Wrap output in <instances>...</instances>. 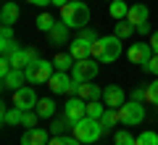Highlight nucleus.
Returning a JSON list of instances; mask_svg holds the SVG:
<instances>
[{
  "mask_svg": "<svg viewBox=\"0 0 158 145\" xmlns=\"http://www.w3.org/2000/svg\"><path fill=\"white\" fill-rule=\"evenodd\" d=\"M106 103L100 106V100H87V116H92V119H100L103 113H106Z\"/></svg>",
  "mask_w": 158,
  "mask_h": 145,
  "instance_id": "28",
  "label": "nucleus"
},
{
  "mask_svg": "<svg viewBox=\"0 0 158 145\" xmlns=\"http://www.w3.org/2000/svg\"><path fill=\"white\" fill-rule=\"evenodd\" d=\"M148 42H150L153 53H156V56H158V32H153V34H150V40H148Z\"/></svg>",
  "mask_w": 158,
  "mask_h": 145,
  "instance_id": "37",
  "label": "nucleus"
},
{
  "mask_svg": "<svg viewBox=\"0 0 158 145\" xmlns=\"http://www.w3.org/2000/svg\"><path fill=\"white\" fill-rule=\"evenodd\" d=\"M79 98L82 100H100V95H103V90L98 87V84H92V82H82L79 84Z\"/></svg>",
  "mask_w": 158,
  "mask_h": 145,
  "instance_id": "18",
  "label": "nucleus"
},
{
  "mask_svg": "<svg viewBox=\"0 0 158 145\" xmlns=\"http://www.w3.org/2000/svg\"><path fill=\"white\" fill-rule=\"evenodd\" d=\"M74 63H77V58H74L71 53H56V58H53L56 71H71Z\"/></svg>",
  "mask_w": 158,
  "mask_h": 145,
  "instance_id": "21",
  "label": "nucleus"
},
{
  "mask_svg": "<svg viewBox=\"0 0 158 145\" xmlns=\"http://www.w3.org/2000/svg\"><path fill=\"white\" fill-rule=\"evenodd\" d=\"M145 100L150 106H158V77H156V82H150L145 87Z\"/></svg>",
  "mask_w": 158,
  "mask_h": 145,
  "instance_id": "30",
  "label": "nucleus"
},
{
  "mask_svg": "<svg viewBox=\"0 0 158 145\" xmlns=\"http://www.w3.org/2000/svg\"><path fill=\"white\" fill-rule=\"evenodd\" d=\"M142 71H148V74H153V77H158V56H156V53H153V58L145 63V66H142Z\"/></svg>",
  "mask_w": 158,
  "mask_h": 145,
  "instance_id": "34",
  "label": "nucleus"
},
{
  "mask_svg": "<svg viewBox=\"0 0 158 145\" xmlns=\"http://www.w3.org/2000/svg\"><path fill=\"white\" fill-rule=\"evenodd\" d=\"M66 3H69V0H53V6H58V8H63Z\"/></svg>",
  "mask_w": 158,
  "mask_h": 145,
  "instance_id": "41",
  "label": "nucleus"
},
{
  "mask_svg": "<svg viewBox=\"0 0 158 145\" xmlns=\"http://www.w3.org/2000/svg\"><path fill=\"white\" fill-rule=\"evenodd\" d=\"M118 119H121V124H127V127L142 124V119H145V106H142V100H127L124 106L118 108Z\"/></svg>",
  "mask_w": 158,
  "mask_h": 145,
  "instance_id": "5",
  "label": "nucleus"
},
{
  "mask_svg": "<svg viewBox=\"0 0 158 145\" xmlns=\"http://www.w3.org/2000/svg\"><path fill=\"white\" fill-rule=\"evenodd\" d=\"M48 143H50V137H48L45 129H40V127L27 129L21 134V145H48Z\"/></svg>",
  "mask_w": 158,
  "mask_h": 145,
  "instance_id": "15",
  "label": "nucleus"
},
{
  "mask_svg": "<svg viewBox=\"0 0 158 145\" xmlns=\"http://www.w3.org/2000/svg\"><path fill=\"white\" fill-rule=\"evenodd\" d=\"M69 53H71L77 61H85V58H92V42H87L85 37H77L69 42Z\"/></svg>",
  "mask_w": 158,
  "mask_h": 145,
  "instance_id": "12",
  "label": "nucleus"
},
{
  "mask_svg": "<svg viewBox=\"0 0 158 145\" xmlns=\"http://www.w3.org/2000/svg\"><path fill=\"white\" fill-rule=\"evenodd\" d=\"M127 58H129L132 63H140V66H145L148 61L153 58V48H150V42H132L129 45V50H127Z\"/></svg>",
  "mask_w": 158,
  "mask_h": 145,
  "instance_id": "9",
  "label": "nucleus"
},
{
  "mask_svg": "<svg viewBox=\"0 0 158 145\" xmlns=\"http://www.w3.org/2000/svg\"><path fill=\"white\" fill-rule=\"evenodd\" d=\"M103 103H106L108 108H121L127 103V95L124 90H121V84H108L106 90H103Z\"/></svg>",
  "mask_w": 158,
  "mask_h": 145,
  "instance_id": "11",
  "label": "nucleus"
},
{
  "mask_svg": "<svg viewBox=\"0 0 158 145\" xmlns=\"http://www.w3.org/2000/svg\"><path fill=\"white\" fill-rule=\"evenodd\" d=\"M27 56H29V63H34V61H37V50H34V48H27Z\"/></svg>",
  "mask_w": 158,
  "mask_h": 145,
  "instance_id": "38",
  "label": "nucleus"
},
{
  "mask_svg": "<svg viewBox=\"0 0 158 145\" xmlns=\"http://www.w3.org/2000/svg\"><path fill=\"white\" fill-rule=\"evenodd\" d=\"M8 61H11L13 69H27L29 66V56H27V48H13L11 53H8Z\"/></svg>",
  "mask_w": 158,
  "mask_h": 145,
  "instance_id": "17",
  "label": "nucleus"
},
{
  "mask_svg": "<svg viewBox=\"0 0 158 145\" xmlns=\"http://www.w3.org/2000/svg\"><path fill=\"white\" fill-rule=\"evenodd\" d=\"M71 134H74V137H77L82 145H92V143H98V140L106 134V129H103L100 119L85 116L82 122H77V124L71 127Z\"/></svg>",
  "mask_w": 158,
  "mask_h": 145,
  "instance_id": "3",
  "label": "nucleus"
},
{
  "mask_svg": "<svg viewBox=\"0 0 158 145\" xmlns=\"http://www.w3.org/2000/svg\"><path fill=\"white\" fill-rule=\"evenodd\" d=\"M11 69H13V66H11V61H8V56H3V58H0V79L6 77Z\"/></svg>",
  "mask_w": 158,
  "mask_h": 145,
  "instance_id": "35",
  "label": "nucleus"
},
{
  "mask_svg": "<svg viewBox=\"0 0 158 145\" xmlns=\"http://www.w3.org/2000/svg\"><path fill=\"white\" fill-rule=\"evenodd\" d=\"M71 127H74V124L66 119V113H61L58 119H53V124H50V132H53V134H66V129H71Z\"/></svg>",
  "mask_w": 158,
  "mask_h": 145,
  "instance_id": "25",
  "label": "nucleus"
},
{
  "mask_svg": "<svg viewBox=\"0 0 158 145\" xmlns=\"http://www.w3.org/2000/svg\"><path fill=\"white\" fill-rule=\"evenodd\" d=\"M53 61H45V58H37L34 63H29L27 69H24V74H27V82L29 84H48V79L53 77Z\"/></svg>",
  "mask_w": 158,
  "mask_h": 145,
  "instance_id": "4",
  "label": "nucleus"
},
{
  "mask_svg": "<svg viewBox=\"0 0 158 145\" xmlns=\"http://www.w3.org/2000/svg\"><path fill=\"white\" fill-rule=\"evenodd\" d=\"M108 13H111V19H116V21H121V19H127V13H129V3L127 0H113V3H108Z\"/></svg>",
  "mask_w": 158,
  "mask_h": 145,
  "instance_id": "22",
  "label": "nucleus"
},
{
  "mask_svg": "<svg viewBox=\"0 0 158 145\" xmlns=\"http://www.w3.org/2000/svg\"><path fill=\"white\" fill-rule=\"evenodd\" d=\"M135 145H158V134L148 129V132H142L140 137H137V143H135Z\"/></svg>",
  "mask_w": 158,
  "mask_h": 145,
  "instance_id": "32",
  "label": "nucleus"
},
{
  "mask_svg": "<svg viewBox=\"0 0 158 145\" xmlns=\"http://www.w3.org/2000/svg\"><path fill=\"white\" fill-rule=\"evenodd\" d=\"M48 145H82V143H79L74 134H53Z\"/></svg>",
  "mask_w": 158,
  "mask_h": 145,
  "instance_id": "29",
  "label": "nucleus"
},
{
  "mask_svg": "<svg viewBox=\"0 0 158 145\" xmlns=\"http://www.w3.org/2000/svg\"><path fill=\"white\" fill-rule=\"evenodd\" d=\"M63 113H66V119L71 124L82 122V119L87 116V100H82L79 95H71V98L66 100V106H63Z\"/></svg>",
  "mask_w": 158,
  "mask_h": 145,
  "instance_id": "8",
  "label": "nucleus"
},
{
  "mask_svg": "<svg viewBox=\"0 0 158 145\" xmlns=\"http://www.w3.org/2000/svg\"><path fill=\"white\" fill-rule=\"evenodd\" d=\"M19 16H21V11H19L16 3H3V11H0V21H3V24L13 27V24L19 21Z\"/></svg>",
  "mask_w": 158,
  "mask_h": 145,
  "instance_id": "16",
  "label": "nucleus"
},
{
  "mask_svg": "<svg viewBox=\"0 0 158 145\" xmlns=\"http://www.w3.org/2000/svg\"><path fill=\"white\" fill-rule=\"evenodd\" d=\"M56 24H58V21L50 16V13H40V16H37V29H40V32H50Z\"/></svg>",
  "mask_w": 158,
  "mask_h": 145,
  "instance_id": "27",
  "label": "nucleus"
},
{
  "mask_svg": "<svg viewBox=\"0 0 158 145\" xmlns=\"http://www.w3.org/2000/svg\"><path fill=\"white\" fill-rule=\"evenodd\" d=\"M116 122H121V119H118V108H106V113L100 116V124H103V129H106V132H111Z\"/></svg>",
  "mask_w": 158,
  "mask_h": 145,
  "instance_id": "24",
  "label": "nucleus"
},
{
  "mask_svg": "<svg viewBox=\"0 0 158 145\" xmlns=\"http://www.w3.org/2000/svg\"><path fill=\"white\" fill-rule=\"evenodd\" d=\"M108 3H113V0H108Z\"/></svg>",
  "mask_w": 158,
  "mask_h": 145,
  "instance_id": "43",
  "label": "nucleus"
},
{
  "mask_svg": "<svg viewBox=\"0 0 158 145\" xmlns=\"http://www.w3.org/2000/svg\"><path fill=\"white\" fill-rule=\"evenodd\" d=\"M27 3H32V6H34V3H37V0H27Z\"/></svg>",
  "mask_w": 158,
  "mask_h": 145,
  "instance_id": "42",
  "label": "nucleus"
},
{
  "mask_svg": "<svg viewBox=\"0 0 158 145\" xmlns=\"http://www.w3.org/2000/svg\"><path fill=\"white\" fill-rule=\"evenodd\" d=\"M74 84L71 74L69 71H56L50 79H48V87H50L53 95H69V87Z\"/></svg>",
  "mask_w": 158,
  "mask_h": 145,
  "instance_id": "10",
  "label": "nucleus"
},
{
  "mask_svg": "<svg viewBox=\"0 0 158 145\" xmlns=\"http://www.w3.org/2000/svg\"><path fill=\"white\" fill-rule=\"evenodd\" d=\"M37 119H40V113H37V111H24V122H21V127L34 129V127H37Z\"/></svg>",
  "mask_w": 158,
  "mask_h": 145,
  "instance_id": "33",
  "label": "nucleus"
},
{
  "mask_svg": "<svg viewBox=\"0 0 158 145\" xmlns=\"http://www.w3.org/2000/svg\"><path fill=\"white\" fill-rule=\"evenodd\" d=\"M148 16H150V11H148L145 3H135V6H129V13H127V21L132 24V27H140V24L148 21Z\"/></svg>",
  "mask_w": 158,
  "mask_h": 145,
  "instance_id": "13",
  "label": "nucleus"
},
{
  "mask_svg": "<svg viewBox=\"0 0 158 145\" xmlns=\"http://www.w3.org/2000/svg\"><path fill=\"white\" fill-rule=\"evenodd\" d=\"M24 82H27V74H24V69H11V71L3 77V90L13 92V90H19Z\"/></svg>",
  "mask_w": 158,
  "mask_h": 145,
  "instance_id": "14",
  "label": "nucleus"
},
{
  "mask_svg": "<svg viewBox=\"0 0 158 145\" xmlns=\"http://www.w3.org/2000/svg\"><path fill=\"white\" fill-rule=\"evenodd\" d=\"M98 69H100V61H95V58H85V61H77L71 69V79L74 82H92V79L98 77Z\"/></svg>",
  "mask_w": 158,
  "mask_h": 145,
  "instance_id": "6",
  "label": "nucleus"
},
{
  "mask_svg": "<svg viewBox=\"0 0 158 145\" xmlns=\"http://www.w3.org/2000/svg\"><path fill=\"white\" fill-rule=\"evenodd\" d=\"M48 34H50V42H56V45L69 42V27H66L63 21H58V24H56V27H53Z\"/></svg>",
  "mask_w": 158,
  "mask_h": 145,
  "instance_id": "23",
  "label": "nucleus"
},
{
  "mask_svg": "<svg viewBox=\"0 0 158 145\" xmlns=\"http://www.w3.org/2000/svg\"><path fill=\"white\" fill-rule=\"evenodd\" d=\"M61 21L69 29H85L90 27V6L82 0H69L61 8Z\"/></svg>",
  "mask_w": 158,
  "mask_h": 145,
  "instance_id": "1",
  "label": "nucleus"
},
{
  "mask_svg": "<svg viewBox=\"0 0 158 145\" xmlns=\"http://www.w3.org/2000/svg\"><path fill=\"white\" fill-rule=\"evenodd\" d=\"M34 111L40 113V119H53L56 116V100H53V98H40Z\"/></svg>",
  "mask_w": 158,
  "mask_h": 145,
  "instance_id": "20",
  "label": "nucleus"
},
{
  "mask_svg": "<svg viewBox=\"0 0 158 145\" xmlns=\"http://www.w3.org/2000/svg\"><path fill=\"white\" fill-rule=\"evenodd\" d=\"M135 32H137V29L132 27L127 19H121V21H116V32H113V34H116V37H121V40H127V37H132Z\"/></svg>",
  "mask_w": 158,
  "mask_h": 145,
  "instance_id": "26",
  "label": "nucleus"
},
{
  "mask_svg": "<svg viewBox=\"0 0 158 145\" xmlns=\"http://www.w3.org/2000/svg\"><path fill=\"white\" fill-rule=\"evenodd\" d=\"M21 122H24V111L21 108H3V124L6 127H21Z\"/></svg>",
  "mask_w": 158,
  "mask_h": 145,
  "instance_id": "19",
  "label": "nucleus"
},
{
  "mask_svg": "<svg viewBox=\"0 0 158 145\" xmlns=\"http://www.w3.org/2000/svg\"><path fill=\"white\" fill-rule=\"evenodd\" d=\"M79 37H85V40H87V42H95V40H98V34H95V32H92V29H90V27H85V29H79Z\"/></svg>",
  "mask_w": 158,
  "mask_h": 145,
  "instance_id": "36",
  "label": "nucleus"
},
{
  "mask_svg": "<svg viewBox=\"0 0 158 145\" xmlns=\"http://www.w3.org/2000/svg\"><path fill=\"white\" fill-rule=\"evenodd\" d=\"M37 92H34L29 84H21L19 90H13V106L21 108V111H34L37 108Z\"/></svg>",
  "mask_w": 158,
  "mask_h": 145,
  "instance_id": "7",
  "label": "nucleus"
},
{
  "mask_svg": "<svg viewBox=\"0 0 158 145\" xmlns=\"http://www.w3.org/2000/svg\"><path fill=\"white\" fill-rule=\"evenodd\" d=\"M113 143H116V145H135V143H137V137H132L127 129H121V132L113 134Z\"/></svg>",
  "mask_w": 158,
  "mask_h": 145,
  "instance_id": "31",
  "label": "nucleus"
},
{
  "mask_svg": "<svg viewBox=\"0 0 158 145\" xmlns=\"http://www.w3.org/2000/svg\"><path fill=\"white\" fill-rule=\"evenodd\" d=\"M132 100H145V90H135L132 92Z\"/></svg>",
  "mask_w": 158,
  "mask_h": 145,
  "instance_id": "40",
  "label": "nucleus"
},
{
  "mask_svg": "<svg viewBox=\"0 0 158 145\" xmlns=\"http://www.w3.org/2000/svg\"><path fill=\"white\" fill-rule=\"evenodd\" d=\"M121 56V37L108 34V37H98L92 42V58L100 63H113Z\"/></svg>",
  "mask_w": 158,
  "mask_h": 145,
  "instance_id": "2",
  "label": "nucleus"
},
{
  "mask_svg": "<svg viewBox=\"0 0 158 145\" xmlns=\"http://www.w3.org/2000/svg\"><path fill=\"white\" fill-rule=\"evenodd\" d=\"M137 32H140V34H153V32H150V24H148V21L140 24V27H137Z\"/></svg>",
  "mask_w": 158,
  "mask_h": 145,
  "instance_id": "39",
  "label": "nucleus"
}]
</instances>
